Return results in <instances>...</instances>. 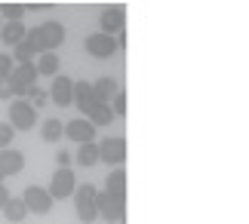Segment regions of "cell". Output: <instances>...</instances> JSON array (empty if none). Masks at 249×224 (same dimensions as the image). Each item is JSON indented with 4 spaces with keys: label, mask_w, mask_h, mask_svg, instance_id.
I'll return each instance as SVG.
<instances>
[{
    "label": "cell",
    "mask_w": 249,
    "mask_h": 224,
    "mask_svg": "<svg viewBox=\"0 0 249 224\" xmlns=\"http://www.w3.org/2000/svg\"><path fill=\"white\" fill-rule=\"evenodd\" d=\"M18 200H22L25 209L34 212V215H50V212H53V197H50V190H46V188H40V184L25 188V193Z\"/></svg>",
    "instance_id": "6"
},
{
    "label": "cell",
    "mask_w": 249,
    "mask_h": 224,
    "mask_svg": "<svg viewBox=\"0 0 249 224\" xmlns=\"http://www.w3.org/2000/svg\"><path fill=\"white\" fill-rule=\"evenodd\" d=\"M9 89H13V99H18V95H28L37 86V71H34V62H25V65H16L13 74L6 77Z\"/></svg>",
    "instance_id": "3"
},
{
    "label": "cell",
    "mask_w": 249,
    "mask_h": 224,
    "mask_svg": "<svg viewBox=\"0 0 249 224\" xmlns=\"http://www.w3.org/2000/svg\"><path fill=\"white\" fill-rule=\"evenodd\" d=\"M9 197H13V193H9V188H6V184H0V209L6 206V200H9Z\"/></svg>",
    "instance_id": "30"
},
{
    "label": "cell",
    "mask_w": 249,
    "mask_h": 224,
    "mask_svg": "<svg viewBox=\"0 0 249 224\" xmlns=\"http://www.w3.org/2000/svg\"><path fill=\"white\" fill-rule=\"evenodd\" d=\"M40 135H43V141H62L65 138V123L59 117H50V120H43Z\"/></svg>",
    "instance_id": "21"
},
{
    "label": "cell",
    "mask_w": 249,
    "mask_h": 224,
    "mask_svg": "<svg viewBox=\"0 0 249 224\" xmlns=\"http://www.w3.org/2000/svg\"><path fill=\"white\" fill-rule=\"evenodd\" d=\"M25 3H0V18H6V22H22L25 16Z\"/></svg>",
    "instance_id": "23"
},
{
    "label": "cell",
    "mask_w": 249,
    "mask_h": 224,
    "mask_svg": "<svg viewBox=\"0 0 249 224\" xmlns=\"http://www.w3.org/2000/svg\"><path fill=\"white\" fill-rule=\"evenodd\" d=\"M22 169H25V154L22 151H13V148L0 151V184H3L9 175H18Z\"/></svg>",
    "instance_id": "13"
},
{
    "label": "cell",
    "mask_w": 249,
    "mask_h": 224,
    "mask_svg": "<svg viewBox=\"0 0 249 224\" xmlns=\"http://www.w3.org/2000/svg\"><path fill=\"white\" fill-rule=\"evenodd\" d=\"M3 218H6V221H13V224H22V221L28 218L25 203L18 200V197H9V200H6V206H3Z\"/></svg>",
    "instance_id": "20"
},
{
    "label": "cell",
    "mask_w": 249,
    "mask_h": 224,
    "mask_svg": "<svg viewBox=\"0 0 249 224\" xmlns=\"http://www.w3.org/2000/svg\"><path fill=\"white\" fill-rule=\"evenodd\" d=\"M120 83L114 80V77H99V80L92 83V95H95V104H111L114 95H117Z\"/></svg>",
    "instance_id": "14"
},
{
    "label": "cell",
    "mask_w": 249,
    "mask_h": 224,
    "mask_svg": "<svg viewBox=\"0 0 249 224\" xmlns=\"http://www.w3.org/2000/svg\"><path fill=\"white\" fill-rule=\"evenodd\" d=\"M95 148H99V163H108L111 169H120L123 160H126V138H120V135L102 138Z\"/></svg>",
    "instance_id": "4"
},
{
    "label": "cell",
    "mask_w": 249,
    "mask_h": 224,
    "mask_svg": "<svg viewBox=\"0 0 249 224\" xmlns=\"http://www.w3.org/2000/svg\"><path fill=\"white\" fill-rule=\"evenodd\" d=\"M13 55H6V52H0V80H6L9 74H13Z\"/></svg>",
    "instance_id": "27"
},
{
    "label": "cell",
    "mask_w": 249,
    "mask_h": 224,
    "mask_svg": "<svg viewBox=\"0 0 249 224\" xmlns=\"http://www.w3.org/2000/svg\"><path fill=\"white\" fill-rule=\"evenodd\" d=\"M83 120H89L95 126V132H99V129H105V126L114 123V111H111V104H92V108L86 111Z\"/></svg>",
    "instance_id": "16"
},
{
    "label": "cell",
    "mask_w": 249,
    "mask_h": 224,
    "mask_svg": "<svg viewBox=\"0 0 249 224\" xmlns=\"http://www.w3.org/2000/svg\"><path fill=\"white\" fill-rule=\"evenodd\" d=\"M6 123L13 126V129H18V132H28V129L37 126V111L31 108L28 99H16L13 104H9V120Z\"/></svg>",
    "instance_id": "5"
},
{
    "label": "cell",
    "mask_w": 249,
    "mask_h": 224,
    "mask_svg": "<svg viewBox=\"0 0 249 224\" xmlns=\"http://www.w3.org/2000/svg\"><path fill=\"white\" fill-rule=\"evenodd\" d=\"M65 138L77 141V144H86V141H95V126L83 117H74V120L65 123Z\"/></svg>",
    "instance_id": "12"
},
{
    "label": "cell",
    "mask_w": 249,
    "mask_h": 224,
    "mask_svg": "<svg viewBox=\"0 0 249 224\" xmlns=\"http://www.w3.org/2000/svg\"><path fill=\"white\" fill-rule=\"evenodd\" d=\"M37 34H40L43 52H55V50L65 43V25L55 22V18H50V22H43V25H37Z\"/></svg>",
    "instance_id": "9"
},
{
    "label": "cell",
    "mask_w": 249,
    "mask_h": 224,
    "mask_svg": "<svg viewBox=\"0 0 249 224\" xmlns=\"http://www.w3.org/2000/svg\"><path fill=\"white\" fill-rule=\"evenodd\" d=\"M86 52L95 55V58H111L114 52L120 50V43H117V37H108V34H102V31H95L86 37Z\"/></svg>",
    "instance_id": "10"
},
{
    "label": "cell",
    "mask_w": 249,
    "mask_h": 224,
    "mask_svg": "<svg viewBox=\"0 0 249 224\" xmlns=\"http://www.w3.org/2000/svg\"><path fill=\"white\" fill-rule=\"evenodd\" d=\"M111 111H114V117H126V92L123 89H117V95H114Z\"/></svg>",
    "instance_id": "25"
},
{
    "label": "cell",
    "mask_w": 249,
    "mask_h": 224,
    "mask_svg": "<svg viewBox=\"0 0 249 224\" xmlns=\"http://www.w3.org/2000/svg\"><path fill=\"white\" fill-rule=\"evenodd\" d=\"M95 209H99V218H105L108 224H123V218H126V197L99 190V197H95Z\"/></svg>",
    "instance_id": "1"
},
{
    "label": "cell",
    "mask_w": 249,
    "mask_h": 224,
    "mask_svg": "<svg viewBox=\"0 0 249 224\" xmlns=\"http://www.w3.org/2000/svg\"><path fill=\"white\" fill-rule=\"evenodd\" d=\"M50 197L53 203L55 200H65V197H74V190H77V175H74V169H55L53 181H50Z\"/></svg>",
    "instance_id": "7"
},
{
    "label": "cell",
    "mask_w": 249,
    "mask_h": 224,
    "mask_svg": "<svg viewBox=\"0 0 249 224\" xmlns=\"http://www.w3.org/2000/svg\"><path fill=\"white\" fill-rule=\"evenodd\" d=\"M25 31H28V28L22 22H3V25H0V40H3L6 46H16V43H22Z\"/></svg>",
    "instance_id": "18"
},
{
    "label": "cell",
    "mask_w": 249,
    "mask_h": 224,
    "mask_svg": "<svg viewBox=\"0 0 249 224\" xmlns=\"http://www.w3.org/2000/svg\"><path fill=\"white\" fill-rule=\"evenodd\" d=\"M99 28H102V34H108V37H120L123 28H126V13H123V6H105L102 16H99Z\"/></svg>",
    "instance_id": "8"
},
{
    "label": "cell",
    "mask_w": 249,
    "mask_h": 224,
    "mask_svg": "<svg viewBox=\"0 0 249 224\" xmlns=\"http://www.w3.org/2000/svg\"><path fill=\"white\" fill-rule=\"evenodd\" d=\"M105 190L117 193V197H126V172H123V166L108 172V178H105Z\"/></svg>",
    "instance_id": "19"
},
{
    "label": "cell",
    "mask_w": 249,
    "mask_h": 224,
    "mask_svg": "<svg viewBox=\"0 0 249 224\" xmlns=\"http://www.w3.org/2000/svg\"><path fill=\"white\" fill-rule=\"evenodd\" d=\"M0 102H13V89L6 80H0Z\"/></svg>",
    "instance_id": "29"
},
{
    "label": "cell",
    "mask_w": 249,
    "mask_h": 224,
    "mask_svg": "<svg viewBox=\"0 0 249 224\" xmlns=\"http://www.w3.org/2000/svg\"><path fill=\"white\" fill-rule=\"evenodd\" d=\"M0 25H3V18H0Z\"/></svg>",
    "instance_id": "31"
},
{
    "label": "cell",
    "mask_w": 249,
    "mask_h": 224,
    "mask_svg": "<svg viewBox=\"0 0 249 224\" xmlns=\"http://www.w3.org/2000/svg\"><path fill=\"white\" fill-rule=\"evenodd\" d=\"M95 197H99V188H95V184H77V190H74V206H77V218L83 224H92L99 218Z\"/></svg>",
    "instance_id": "2"
},
{
    "label": "cell",
    "mask_w": 249,
    "mask_h": 224,
    "mask_svg": "<svg viewBox=\"0 0 249 224\" xmlns=\"http://www.w3.org/2000/svg\"><path fill=\"white\" fill-rule=\"evenodd\" d=\"M74 104H77V111H83V117L95 104V95H92V83L89 80H74Z\"/></svg>",
    "instance_id": "15"
},
{
    "label": "cell",
    "mask_w": 249,
    "mask_h": 224,
    "mask_svg": "<svg viewBox=\"0 0 249 224\" xmlns=\"http://www.w3.org/2000/svg\"><path fill=\"white\" fill-rule=\"evenodd\" d=\"M74 163H80L83 169L95 166V163H99V148H95V141H86V144H80V151H77V160H74Z\"/></svg>",
    "instance_id": "22"
},
{
    "label": "cell",
    "mask_w": 249,
    "mask_h": 224,
    "mask_svg": "<svg viewBox=\"0 0 249 224\" xmlns=\"http://www.w3.org/2000/svg\"><path fill=\"white\" fill-rule=\"evenodd\" d=\"M28 102H31V108L37 111V108H43V104H46V102H50V95H46V92L40 89V86H34V89H31V92H28Z\"/></svg>",
    "instance_id": "24"
},
{
    "label": "cell",
    "mask_w": 249,
    "mask_h": 224,
    "mask_svg": "<svg viewBox=\"0 0 249 224\" xmlns=\"http://www.w3.org/2000/svg\"><path fill=\"white\" fill-rule=\"evenodd\" d=\"M50 102L59 104V108H68V104H74V80H71V77H62V74L53 77Z\"/></svg>",
    "instance_id": "11"
},
{
    "label": "cell",
    "mask_w": 249,
    "mask_h": 224,
    "mask_svg": "<svg viewBox=\"0 0 249 224\" xmlns=\"http://www.w3.org/2000/svg\"><path fill=\"white\" fill-rule=\"evenodd\" d=\"M34 71H37V77H55L59 74V55L55 52H40L34 58Z\"/></svg>",
    "instance_id": "17"
},
{
    "label": "cell",
    "mask_w": 249,
    "mask_h": 224,
    "mask_svg": "<svg viewBox=\"0 0 249 224\" xmlns=\"http://www.w3.org/2000/svg\"><path fill=\"white\" fill-rule=\"evenodd\" d=\"M13 138H16V129L9 123H0V151H6L13 144Z\"/></svg>",
    "instance_id": "26"
},
{
    "label": "cell",
    "mask_w": 249,
    "mask_h": 224,
    "mask_svg": "<svg viewBox=\"0 0 249 224\" xmlns=\"http://www.w3.org/2000/svg\"><path fill=\"white\" fill-rule=\"evenodd\" d=\"M55 163H59V169H71V163H74V157L68 151H59L55 154Z\"/></svg>",
    "instance_id": "28"
}]
</instances>
